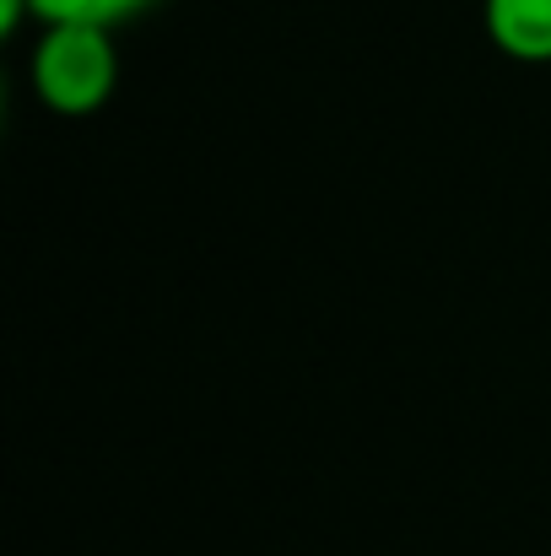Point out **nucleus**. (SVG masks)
Returning <instances> with one entry per match:
<instances>
[{"mask_svg":"<svg viewBox=\"0 0 551 556\" xmlns=\"http://www.w3.org/2000/svg\"><path fill=\"white\" fill-rule=\"evenodd\" d=\"M120 81V54L109 27L87 22H49L43 43L33 49V87L54 114H92L109 103Z\"/></svg>","mask_w":551,"mask_h":556,"instance_id":"obj_1","label":"nucleus"},{"mask_svg":"<svg viewBox=\"0 0 551 556\" xmlns=\"http://www.w3.org/2000/svg\"><path fill=\"white\" fill-rule=\"evenodd\" d=\"M487 33L509 60H551V0H487Z\"/></svg>","mask_w":551,"mask_h":556,"instance_id":"obj_2","label":"nucleus"},{"mask_svg":"<svg viewBox=\"0 0 551 556\" xmlns=\"http://www.w3.org/2000/svg\"><path fill=\"white\" fill-rule=\"evenodd\" d=\"M152 0H33V16L49 22H87V27H114L136 11H147Z\"/></svg>","mask_w":551,"mask_h":556,"instance_id":"obj_3","label":"nucleus"}]
</instances>
